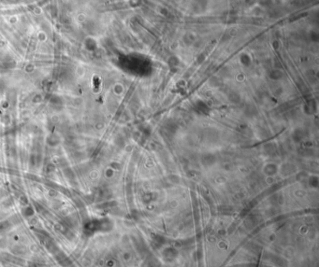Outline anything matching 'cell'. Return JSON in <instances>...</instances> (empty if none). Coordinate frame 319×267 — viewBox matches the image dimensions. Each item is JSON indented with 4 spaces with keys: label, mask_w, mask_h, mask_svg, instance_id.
Listing matches in <instances>:
<instances>
[{
    "label": "cell",
    "mask_w": 319,
    "mask_h": 267,
    "mask_svg": "<svg viewBox=\"0 0 319 267\" xmlns=\"http://www.w3.org/2000/svg\"><path fill=\"white\" fill-rule=\"evenodd\" d=\"M55 259H56V260H57L60 265H62L64 267H66V266H69V264H71V262H70V260L69 259V257L66 256L63 252H59L58 254L55 255Z\"/></svg>",
    "instance_id": "6da1fadb"
},
{
    "label": "cell",
    "mask_w": 319,
    "mask_h": 267,
    "mask_svg": "<svg viewBox=\"0 0 319 267\" xmlns=\"http://www.w3.org/2000/svg\"><path fill=\"white\" fill-rule=\"evenodd\" d=\"M8 227V223L7 222H2L0 223V232H2V231L6 230V228Z\"/></svg>",
    "instance_id": "3957f363"
},
{
    "label": "cell",
    "mask_w": 319,
    "mask_h": 267,
    "mask_svg": "<svg viewBox=\"0 0 319 267\" xmlns=\"http://www.w3.org/2000/svg\"><path fill=\"white\" fill-rule=\"evenodd\" d=\"M28 267H47L45 264L41 263H38V262H30L28 263Z\"/></svg>",
    "instance_id": "7a4b0ae2"
}]
</instances>
